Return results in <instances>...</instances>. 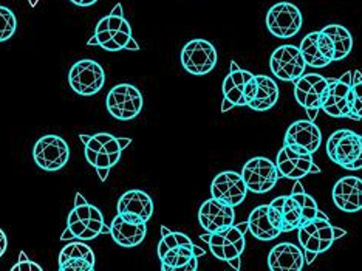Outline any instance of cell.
<instances>
[{
	"instance_id": "6da1fadb",
	"label": "cell",
	"mask_w": 362,
	"mask_h": 271,
	"mask_svg": "<svg viewBox=\"0 0 362 271\" xmlns=\"http://www.w3.org/2000/svg\"><path fill=\"white\" fill-rule=\"evenodd\" d=\"M206 251L197 246L185 233H174L161 226V241L158 243V258L163 271H195L199 258Z\"/></svg>"
},
{
	"instance_id": "7a4b0ae2",
	"label": "cell",
	"mask_w": 362,
	"mask_h": 271,
	"mask_svg": "<svg viewBox=\"0 0 362 271\" xmlns=\"http://www.w3.org/2000/svg\"><path fill=\"white\" fill-rule=\"evenodd\" d=\"M79 138L86 146V160L96 169V174L101 182H105L110 174V169L117 166L121 160L122 151L132 144L130 138H117L110 134H82Z\"/></svg>"
},
{
	"instance_id": "3957f363",
	"label": "cell",
	"mask_w": 362,
	"mask_h": 271,
	"mask_svg": "<svg viewBox=\"0 0 362 271\" xmlns=\"http://www.w3.org/2000/svg\"><path fill=\"white\" fill-rule=\"evenodd\" d=\"M93 36L98 40V45L103 47L107 52L139 50L138 42L132 36V27L124 18L121 4L115 5L112 13L98 22Z\"/></svg>"
},
{
	"instance_id": "277c9868",
	"label": "cell",
	"mask_w": 362,
	"mask_h": 271,
	"mask_svg": "<svg viewBox=\"0 0 362 271\" xmlns=\"http://www.w3.org/2000/svg\"><path fill=\"white\" fill-rule=\"evenodd\" d=\"M347 234L342 228H336L328 219H313L298 228V239L305 250V264H313L316 256L332 248L334 241Z\"/></svg>"
},
{
	"instance_id": "5b68a950",
	"label": "cell",
	"mask_w": 362,
	"mask_h": 271,
	"mask_svg": "<svg viewBox=\"0 0 362 271\" xmlns=\"http://www.w3.org/2000/svg\"><path fill=\"white\" fill-rule=\"evenodd\" d=\"M257 76L251 71L243 70L231 62V70L223 81V104L221 112H229L234 108H248L257 95Z\"/></svg>"
},
{
	"instance_id": "8992f818",
	"label": "cell",
	"mask_w": 362,
	"mask_h": 271,
	"mask_svg": "<svg viewBox=\"0 0 362 271\" xmlns=\"http://www.w3.org/2000/svg\"><path fill=\"white\" fill-rule=\"evenodd\" d=\"M327 155L345 171L362 169V135L350 129L336 130L327 139Z\"/></svg>"
},
{
	"instance_id": "52a82bcc",
	"label": "cell",
	"mask_w": 362,
	"mask_h": 271,
	"mask_svg": "<svg viewBox=\"0 0 362 271\" xmlns=\"http://www.w3.org/2000/svg\"><path fill=\"white\" fill-rule=\"evenodd\" d=\"M246 233H248V221H242L217 233H204L200 237L209 245L214 258L229 262L242 256L246 246Z\"/></svg>"
},
{
	"instance_id": "ba28073f",
	"label": "cell",
	"mask_w": 362,
	"mask_h": 271,
	"mask_svg": "<svg viewBox=\"0 0 362 271\" xmlns=\"http://www.w3.org/2000/svg\"><path fill=\"white\" fill-rule=\"evenodd\" d=\"M328 87L325 90L322 108L320 110L333 118L351 120V82L353 71L344 73L341 78H327Z\"/></svg>"
},
{
	"instance_id": "9c48e42d",
	"label": "cell",
	"mask_w": 362,
	"mask_h": 271,
	"mask_svg": "<svg viewBox=\"0 0 362 271\" xmlns=\"http://www.w3.org/2000/svg\"><path fill=\"white\" fill-rule=\"evenodd\" d=\"M107 110L115 120L130 121L136 118L143 110V95L132 84L115 86L105 98Z\"/></svg>"
},
{
	"instance_id": "30bf717a",
	"label": "cell",
	"mask_w": 362,
	"mask_h": 271,
	"mask_svg": "<svg viewBox=\"0 0 362 271\" xmlns=\"http://www.w3.org/2000/svg\"><path fill=\"white\" fill-rule=\"evenodd\" d=\"M33 160L42 171H61L70 160V147L59 135H44L33 147Z\"/></svg>"
},
{
	"instance_id": "8fae6325",
	"label": "cell",
	"mask_w": 362,
	"mask_h": 271,
	"mask_svg": "<svg viewBox=\"0 0 362 271\" xmlns=\"http://www.w3.org/2000/svg\"><path fill=\"white\" fill-rule=\"evenodd\" d=\"M105 82L103 65L93 59H81L71 65L69 71V84L81 96H93L101 92Z\"/></svg>"
},
{
	"instance_id": "7c38bea8",
	"label": "cell",
	"mask_w": 362,
	"mask_h": 271,
	"mask_svg": "<svg viewBox=\"0 0 362 271\" xmlns=\"http://www.w3.org/2000/svg\"><path fill=\"white\" fill-rule=\"evenodd\" d=\"M217 50L206 39H192L181 50V65L194 76L208 75L217 65Z\"/></svg>"
},
{
	"instance_id": "4fadbf2b",
	"label": "cell",
	"mask_w": 362,
	"mask_h": 271,
	"mask_svg": "<svg viewBox=\"0 0 362 271\" xmlns=\"http://www.w3.org/2000/svg\"><path fill=\"white\" fill-rule=\"evenodd\" d=\"M294 84V98L303 109L308 112V118L315 121L317 113L322 108V100L325 90L328 87V81L319 73H308L293 81Z\"/></svg>"
},
{
	"instance_id": "5bb4252c",
	"label": "cell",
	"mask_w": 362,
	"mask_h": 271,
	"mask_svg": "<svg viewBox=\"0 0 362 271\" xmlns=\"http://www.w3.org/2000/svg\"><path fill=\"white\" fill-rule=\"evenodd\" d=\"M240 174L248 191L254 194L269 192L281 178L276 163L267 157H254L246 161Z\"/></svg>"
},
{
	"instance_id": "9a60e30c",
	"label": "cell",
	"mask_w": 362,
	"mask_h": 271,
	"mask_svg": "<svg viewBox=\"0 0 362 271\" xmlns=\"http://www.w3.org/2000/svg\"><path fill=\"white\" fill-rule=\"evenodd\" d=\"M276 166L279 175L290 180H300L308 174H320V168L313 160L311 154L286 144L277 154Z\"/></svg>"
},
{
	"instance_id": "2e32d148",
	"label": "cell",
	"mask_w": 362,
	"mask_h": 271,
	"mask_svg": "<svg viewBox=\"0 0 362 271\" xmlns=\"http://www.w3.org/2000/svg\"><path fill=\"white\" fill-rule=\"evenodd\" d=\"M303 18L300 10L290 2H281L269 8L267 14V27L279 39L294 38L302 28Z\"/></svg>"
},
{
	"instance_id": "e0dca14e",
	"label": "cell",
	"mask_w": 362,
	"mask_h": 271,
	"mask_svg": "<svg viewBox=\"0 0 362 271\" xmlns=\"http://www.w3.org/2000/svg\"><path fill=\"white\" fill-rule=\"evenodd\" d=\"M269 69L277 79L293 82L305 73L307 64L303 61L299 47L281 45L271 54Z\"/></svg>"
},
{
	"instance_id": "ac0fdd59",
	"label": "cell",
	"mask_w": 362,
	"mask_h": 271,
	"mask_svg": "<svg viewBox=\"0 0 362 271\" xmlns=\"http://www.w3.org/2000/svg\"><path fill=\"white\" fill-rule=\"evenodd\" d=\"M299 50L307 65L315 69H324L334 62V45L322 30L308 33L302 39Z\"/></svg>"
},
{
	"instance_id": "d6986e66",
	"label": "cell",
	"mask_w": 362,
	"mask_h": 271,
	"mask_svg": "<svg viewBox=\"0 0 362 271\" xmlns=\"http://www.w3.org/2000/svg\"><path fill=\"white\" fill-rule=\"evenodd\" d=\"M248 194L242 174L235 171H223L216 175L211 183V197L223 202L229 207H238L242 204Z\"/></svg>"
},
{
	"instance_id": "ffe728a7",
	"label": "cell",
	"mask_w": 362,
	"mask_h": 271,
	"mask_svg": "<svg viewBox=\"0 0 362 271\" xmlns=\"http://www.w3.org/2000/svg\"><path fill=\"white\" fill-rule=\"evenodd\" d=\"M147 234V221L132 214H117L110 225V236L122 248H135Z\"/></svg>"
},
{
	"instance_id": "44dd1931",
	"label": "cell",
	"mask_w": 362,
	"mask_h": 271,
	"mask_svg": "<svg viewBox=\"0 0 362 271\" xmlns=\"http://www.w3.org/2000/svg\"><path fill=\"white\" fill-rule=\"evenodd\" d=\"M248 231L259 241L269 242L282 234V225L276 209L271 204L254 208L248 217Z\"/></svg>"
},
{
	"instance_id": "7402d4cb",
	"label": "cell",
	"mask_w": 362,
	"mask_h": 271,
	"mask_svg": "<svg viewBox=\"0 0 362 271\" xmlns=\"http://www.w3.org/2000/svg\"><path fill=\"white\" fill-rule=\"evenodd\" d=\"M284 144L302 149L308 154H315L322 144V132L311 120L294 121L286 129Z\"/></svg>"
},
{
	"instance_id": "603a6c76",
	"label": "cell",
	"mask_w": 362,
	"mask_h": 271,
	"mask_svg": "<svg viewBox=\"0 0 362 271\" xmlns=\"http://www.w3.org/2000/svg\"><path fill=\"white\" fill-rule=\"evenodd\" d=\"M235 211L234 207L220 202L217 199H208L199 209V221L206 233H217L221 229L234 225Z\"/></svg>"
},
{
	"instance_id": "cb8c5ba5",
	"label": "cell",
	"mask_w": 362,
	"mask_h": 271,
	"mask_svg": "<svg viewBox=\"0 0 362 271\" xmlns=\"http://www.w3.org/2000/svg\"><path fill=\"white\" fill-rule=\"evenodd\" d=\"M333 202L344 212H358L362 209V178L342 177L333 186Z\"/></svg>"
},
{
	"instance_id": "d4e9b609",
	"label": "cell",
	"mask_w": 362,
	"mask_h": 271,
	"mask_svg": "<svg viewBox=\"0 0 362 271\" xmlns=\"http://www.w3.org/2000/svg\"><path fill=\"white\" fill-rule=\"evenodd\" d=\"M305 265V254L300 246L282 242L271 248L268 254V267L273 271H300Z\"/></svg>"
},
{
	"instance_id": "484cf974",
	"label": "cell",
	"mask_w": 362,
	"mask_h": 271,
	"mask_svg": "<svg viewBox=\"0 0 362 271\" xmlns=\"http://www.w3.org/2000/svg\"><path fill=\"white\" fill-rule=\"evenodd\" d=\"M61 271H93L95 253L88 245L82 242H71L65 245L59 253Z\"/></svg>"
},
{
	"instance_id": "4316f807",
	"label": "cell",
	"mask_w": 362,
	"mask_h": 271,
	"mask_svg": "<svg viewBox=\"0 0 362 271\" xmlns=\"http://www.w3.org/2000/svg\"><path fill=\"white\" fill-rule=\"evenodd\" d=\"M117 209L119 214L138 216L144 221H149L153 216V202L147 192L141 190H130L119 197Z\"/></svg>"
},
{
	"instance_id": "83f0119b",
	"label": "cell",
	"mask_w": 362,
	"mask_h": 271,
	"mask_svg": "<svg viewBox=\"0 0 362 271\" xmlns=\"http://www.w3.org/2000/svg\"><path fill=\"white\" fill-rule=\"evenodd\" d=\"M277 212L279 220L282 225V233L296 231L303 225V212L299 202L290 195H281L269 203Z\"/></svg>"
},
{
	"instance_id": "f1b7e54d",
	"label": "cell",
	"mask_w": 362,
	"mask_h": 271,
	"mask_svg": "<svg viewBox=\"0 0 362 271\" xmlns=\"http://www.w3.org/2000/svg\"><path fill=\"white\" fill-rule=\"evenodd\" d=\"M257 76V95L254 98V101L248 104L251 110L256 112H267L273 109L279 101V86L273 78L267 75H256Z\"/></svg>"
},
{
	"instance_id": "f546056e",
	"label": "cell",
	"mask_w": 362,
	"mask_h": 271,
	"mask_svg": "<svg viewBox=\"0 0 362 271\" xmlns=\"http://www.w3.org/2000/svg\"><path fill=\"white\" fill-rule=\"evenodd\" d=\"M325 35L332 39L334 45V62H339L347 57L353 50L351 33L339 23H330L322 28Z\"/></svg>"
},
{
	"instance_id": "4dcf8cb0",
	"label": "cell",
	"mask_w": 362,
	"mask_h": 271,
	"mask_svg": "<svg viewBox=\"0 0 362 271\" xmlns=\"http://www.w3.org/2000/svg\"><path fill=\"white\" fill-rule=\"evenodd\" d=\"M291 195L300 204V209L303 212V224H307V221L317 217V212H319L317 203H316V200L313 199L310 194L305 192V190H303L300 180H296V183L293 186V191H291Z\"/></svg>"
},
{
	"instance_id": "1f68e13d",
	"label": "cell",
	"mask_w": 362,
	"mask_h": 271,
	"mask_svg": "<svg viewBox=\"0 0 362 271\" xmlns=\"http://www.w3.org/2000/svg\"><path fill=\"white\" fill-rule=\"evenodd\" d=\"M351 120H362V73L359 70L353 71L351 82Z\"/></svg>"
},
{
	"instance_id": "d6a6232c",
	"label": "cell",
	"mask_w": 362,
	"mask_h": 271,
	"mask_svg": "<svg viewBox=\"0 0 362 271\" xmlns=\"http://www.w3.org/2000/svg\"><path fill=\"white\" fill-rule=\"evenodd\" d=\"M18 30V19L10 8L0 5V42L11 39Z\"/></svg>"
},
{
	"instance_id": "836d02e7",
	"label": "cell",
	"mask_w": 362,
	"mask_h": 271,
	"mask_svg": "<svg viewBox=\"0 0 362 271\" xmlns=\"http://www.w3.org/2000/svg\"><path fill=\"white\" fill-rule=\"evenodd\" d=\"M42 270L44 268L40 267V265H37L36 262L30 260L27 254L23 253V251L19 254V262H18V264H16L11 268V271H42Z\"/></svg>"
},
{
	"instance_id": "e575fe53",
	"label": "cell",
	"mask_w": 362,
	"mask_h": 271,
	"mask_svg": "<svg viewBox=\"0 0 362 271\" xmlns=\"http://www.w3.org/2000/svg\"><path fill=\"white\" fill-rule=\"evenodd\" d=\"M6 248H8V237L4 233V229H0V258L4 256Z\"/></svg>"
},
{
	"instance_id": "d590c367",
	"label": "cell",
	"mask_w": 362,
	"mask_h": 271,
	"mask_svg": "<svg viewBox=\"0 0 362 271\" xmlns=\"http://www.w3.org/2000/svg\"><path fill=\"white\" fill-rule=\"evenodd\" d=\"M70 2L76 6H92L98 2V0H70Z\"/></svg>"
},
{
	"instance_id": "8d00e7d4",
	"label": "cell",
	"mask_w": 362,
	"mask_h": 271,
	"mask_svg": "<svg viewBox=\"0 0 362 271\" xmlns=\"http://www.w3.org/2000/svg\"><path fill=\"white\" fill-rule=\"evenodd\" d=\"M228 264L229 265H231L234 270H240V267H242V264H240V258H234V259H231V260H229L228 262Z\"/></svg>"
},
{
	"instance_id": "74e56055",
	"label": "cell",
	"mask_w": 362,
	"mask_h": 271,
	"mask_svg": "<svg viewBox=\"0 0 362 271\" xmlns=\"http://www.w3.org/2000/svg\"><path fill=\"white\" fill-rule=\"evenodd\" d=\"M87 45H98V40H96V38L93 36L92 39H90V40H88V42H87Z\"/></svg>"
},
{
	"instance_id": "f35d334b",
	"label": "cell",
	"mask_w": 362,
	"mask_h": 271,
	"mask_svg": "<svg viewBox=\"0 0 362 271\" xmlns=\"http://www.w3.org/2000/svg\"><path fill=\"white\" fill-rule=\"evenodd\" d=\"M28 2H30V5H31L33 8H35V6L37 5V2H39V0H28Z\"/></svg>"
}]
</instances>
